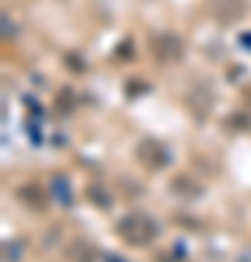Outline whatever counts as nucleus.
<instances>
[{
    "label": "nucleus",
    "instance_id": "obj_1",
    "mask_svg": "<svg viewBox=\"0 0 251 262\" xmlns=\"http://www.w3.org/2000/svg\"><path fill=\"white\" fill-rule=\"evenodd\" d=\"M117 233L131 245H146L152 236L158 233V227H155V222L149 215H129V219H123L117 225Z\"/></svg>",
    "mask_w": 251,
    "mask_h": 262
},
{
    "label": "nucleus",
    "instance_id": "obj_2",
    "mask_svg": "<svg viewBox=\"0 0 251 262\" xmlns=\"http://www.w3.org/2000/svg\"><path fill=\"white\" fill-rule=\"evenodd\" d=\"M152 53L158 58L161 64H169V61H181L184 56V41L176 35V32H158V35L152 38Z\"/></svg>",
    "mask_w": 251,
    "mask_h": 262
},
{
    "label": "nucleus",
    "instance_id": "obj_3",
    "mask_svg": "<svg viewBox=\"0 0 251 262\" xmlns=\"http://www.w3.org/2000/svg\"><path fill=\"white\" fill-rule=\"evenodd\" d=\"M248 12V0H214V15L222 24H237Z\"/></svg>",
    "mask_w": 251,
    "mask_h": 262
},
{
    "label": "nucleus",
    "instance_id": "obj_4",
    "mask_svg": "<svg viewBox=\"0 0 251 262\" xmlns=\"http://www.w3.org/2000/svg\"><path fill=\"white\" fill-rule=\"evenodd\" d=\"M138 158H140V163H143V166L158 169V166H164V163H167V151L161 149L155 140H143L138 146Z\"/></svg>",
    "mask_w": 251,
    "mask_h": 262
},
{
    "label": "nucleus",
    "instance_id": "obj_5",
    "mask_svg": "<svg viewBox=\"0 0 251 262\" xmlns=\"http://www.w3.org/2000/svg\"><path fill=\"white\" fill-rule=\"evenodd\" d=\"M172 189H176V192H184V198L202 195V187H199V184H193V181L187 178V175H181V178L172 181Z\"/></svg>",
    "mask_w": 251,
    "mask_h": 262
},
{
    "label": "nucleus",
    "instance_id": "obj_6",
    "mask_svg": "<svg viewBox=\"0 0 251 262\" xmlns=\"http://www.w3.org/2000/svg\"><path fill=\"white\" fill-rule=\"evenodd\" d=\"M70 259H73V262H91V259H93L91 242H85V239L73 242V248H70Z\"/></svg>",
    "mask_w": 251,
    "mask_h": 262
},
{
    "label": "nucleus",
    "instance_id": "obj_7",
    "mask_svg": "<svg viewBox=\"0 0 251 262\" xmlns=\"http://www.w3.org/2000/svg\"><path fill=\"white\" fill-rule=\"evenodd\" d=\"M248 96H251V91H248Z\"/></svg>",
    "mask_w": 251,
    "mask_h": 262
}]
</instances>
